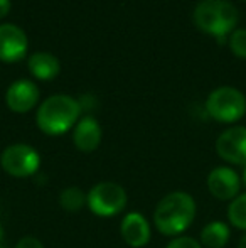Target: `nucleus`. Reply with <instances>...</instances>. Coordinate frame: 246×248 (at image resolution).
<instances>
[{
	"label": "nucleus",
	"instance_id": "obj_22",
	"mask_svg": "<svg viewBox=\"0 0 246 248\" xmlns=\"http://www.w3.org/2000/svg\"><path fill=\"white\" fill-rule=\"evenodd\" d=\"M241 184H245V187H246V167L243 169V174H241Z\"/></svg>",
	"mask_w": 246,
	"mask_h": 248
},
{
	"label": "nucleus",
	"instance_id": "obj_10",
	"mask_svg": "<svg viewBox=\"0 0 246 248\" xmlns=\"http://www.w3.org/2000/svg\"><path fill=\"white\" fill-rule=\"evenodd\" d=\"M5 101L7 107L15 113H27L39 101V88L29 79H19L9 86Z\"/></svg>",
	"mask_w": 246,
	"mask_h": 248
},
{
	"label": "nucleus",
	"instance_id": "obj_4",
	"mask_svg": "<svg viewBox=\"0 0 246 248\" xmlns=\"http://www.w3.org/2000/svg\"><path fill=\"white\" fill-rule=\"evenodd\" d=\"M206 110L211 118L223 124H233L246 113V96L238 88L221 86L211 92L206 101Z\"/></svg>",
	"mask_w": 246,
	"mask_h": 248
},
{
	"label": "nucleus",
	"instance_id": "obj_9",
	"mask_svg": "<svg viewBox=\"0 0 246 248\" xmlns=\"http://www.w3.org/2000/svg\"><path fill=\"white\" fill-rule=\"evenodd\" d=\"M27 46H29V41L20 27L14 26V24L0 26V61H19L26 56Z\"/></svg>",
	"mask_w": 246,
	"mask_h": 248
},
{
	"label": "nucleus",
	"instance_id": "obj_17",
	"mask_svg": "<svg viewBox=\"0 0 246 248\" xmlns=\"http://www.w3.org/2000/svg\"><path fill=\"white\" fill-rule=\"evenodd\" d=\"M230 47L238 58H246V29H236L231 34Z\"/></svg>",
	"mask_w": 246,
	"mask_h": 248
},
{
	"label": "nucleus",
	"instance_id": "obj_12",
	"mask_svg": "<svg viewBox=\"0 0 246 248\" xmlns=\"http://www.w3.org/2000/svg\"><path fill=\"white\" fill-rule=\"evenodd\" d=\"M72 142L81 152H93L101 142V127L93 117H83L72 132Z\"/></svg>",
	"mask_w": 246,
	"mask_h": 248
},
{
	"label": "nucleus",
	"instance_id": "obj_1",
	"mask_svg": "<svg viewBox=\"0 0 246 248\" xmlns=\"http://www.w3.org/2000/svg\"><path fill=\"white\" fill-rule=\"evenodd\" d=\"M196 218V201L184 191H174L157 202L154 211L155 228L165 236H179Z\"/></svg>",
	"mask_w": 246,
	"mask_h": 248
},
{
	"label": "nucleus",
	"instance_id": "obj_11",
	"mask_svg": "<svg viewBox=\"0 0 246 248\" xmlns=\"http://www.w3.org/2000/svg\"><path fill=\"white\" fill-rule=\"evenodd\" d=\"M120 232H122L123 242L131 248H142L150 242V225L147 218L140 213L125 215L120 225Z\"/></svg>",
	"mask_w": 246,
	"mask_h": 248
},
{
	"label": "nucleus",
	"instance_id": "obj_18",
	"mask_svg": "<svg viewBox=\"0 0 246 248\" xmlns=\"http://www.w3.org/2000/svg\"><path fill=\"white\" fill-rule=\"evenodd\" d=\"M165 248H203L201 242L190 238V236H175Z\"/></svg>",
	"mask_w": 246,
	"mask_h": 248
},
{
	"label": "nucleus",
	"instance_id": "obj_2",
	"mask_svg": "<svg viewBox=\"0 0 246 248\" xmlns=\"http://www.w3.org/2000/svg\"><path fill=\"white\" fill-rule=\"evenodd\" d=\"M81 105L68 95H54L43 101L36 115L39 130L46 135H62L79 122Z\"/></svg>",
	"mask_w": 246,
	"mask_h": 248
},
{
	"label": "nucleus",
	"instance_id": "obj_7",
	"mask_svg": "<svg viewBox=\"0 0 246 248\" xmlns=\"http://www.w3.org/2000/svg\"><path fill=\"white\" fill-rule=\"evenodd\" d=\"M216 152L223 160L246 167V127H231L216 140Z\"/></svg>",
	"mask_w": 246,
	"mask_h": 248
},
{
	"label": "nucleus",
	"instance_id": "obj_13",
	"mask_svg": "<svg viewBox=\"0 0 246 248\" xmlns=\"http://www.w3.org/2000/svg\"><path fill=\"white\" fill-rule=\"evenodd\" d=\"M29 71L36 78L49 81L59 75V59L51 52H34L29 58Z\"/></svg>",
	"mask_w": 246,
	"mask_h": 248
},
{
	"label": "nucleus",
	"instance_id": "obj_19",
	"mask_svg": "<svg viewBox=\"0 0 246 248\" xmlns=\"http://www.w3.org/2000/svg\"><path fill=\"white\" fill-rule=\"evenodd\" d=\"M15 248H44L43 243L36 238V236H24L19 240Z\"/></svg>",
	"mask_w": 246,
	"mask_h": 248
},
{
	"label": "nucleus",
	"instance_id": "obj_20",
	"mask_svg": "<svg viewBox=\"0 0 246 248\" xmlns=\"http://www.w3.org/2000/svg\"><path fill=\"white\" fill-rule=\"evenodd\" d=\"M10 10V0H0V19L5 17Z\"/></svg>",
	"mask_w": 246,
	"mask_h": 248
},
{
	"label": "nucleus",
	"instance_id": "obj_21",
	"mask_svg": "<svg viewBox=\"0 0 246 248\" xmlns=\"http://www.w3.org/2000/svg\"><path fill=\"white\" fill-rule=\"evenodd\" d=\"M238 248H246V233L240 238V243H238Z\"/></svg>",
	"mask_w": 246,
	"mask_h": 248
},
{
	"label": "nucleus",
	"instance_id": "obj_6",
	"mask_svg": "<svg viewBox=\"0 0 246 248\" xmlns=\"http://www.w3.org/2000/svg\"><path fill=\"white\" fill-rule=\"evenodd\" d=\"M0 166L12 177H29L37 172L41 166V155L27 144L9 145L0 155Z\"/></svg>",
	"mask_w": 246,
	"mask_h": 248
},
{
	"label": "nucleus",
	"instance_id": "obj_8",
	"mask_svg": "<svg viewBox=\"0 0 246 248\" xmlns=\"http://www.w3.org/2000/svg\"><path fill=\"white\" fill-rule=\"evenodd\" d=\"M207 189L216 199L233 201L240 194L241 177L231 167H216L207 176Z\"/></svg>",
	"mask_w": 246,
	"mask_h": 248
},
{
	"label": "nucleus",
	"instance_id": "obj_5",
	"mask_svg": "<svg viewBox=\"0 0 246 248\" xmlns=\"http://www.w3.org/2000/svg\"><path fill=\"white\" fill-rule=\"evenodd\" d=\"M127 191L123 189V186L112 183V181L98 183L86 194L88 208L91 209V213L101 216V218H108V216L122 213L127 206Z\"/></svg>",
	"mask_w": 246,
	"mask_h": 248
},
{
	"label": "nucleus",
	"instance_id": "obj_23",
	"mask_svg": "<svg viewBox=\"0 0 246 248\" xmlns=\"http://www.w3.org/2000/svg\"><path fill=\"white\" fill-rule=\"evenodd\" d=\"M3 238V230H2V226H0V240Z\"/></svg>",
	"mask_w": 246,
	"mask_h": 248
},
{
	"label": "nucleus",
	"instance_id": "obj_14",
	"mask_svg": "<svg viewBox=\"0 0 246 248\" xmlns=\"http://www.w3.org/2000/svg\"><path fill=\"white\" fill-rule=\"evenodd\" d=\"M230 242V226L223 221H211L201 232V245L206 248H223Z\"/></svg>",
	"mask_w": 246,
	"mask_h": 248
},
{
	"label": "nucleus",
	"instance_id": "obj_15",
	"mask_svg": "<svg viewBox=\"0 0 246 248\" xmlns=\"http://www.w3.org/2000/svg\"><path fill=\"white\" fill-rule=\"evenodd\" d=\"M59 204L64 211L76 213L86 204V194L81 187L78 186H69L64 187L59 194Z\"/></svg>",
	"mask_w": 246,
	"mask_h": 248
},
{
	"label": "nucleus",
	"instance_id": "obj_16",
	"mask_svg": "<svg viewBox=\"0 0 246 248\" xmlns=\"http://www.w3.org/2000/svg\"><path fill=\"white\" fill-rule=\"evenodd\" d=\"M228 219L234 228L246 232V193L238 194L228 206Z\"/></svg>",
	"mask_w": 246,
	"mask_h": 248
},
{
	"label": "nucleus",
	"instance_id": "obj_3",
	"mask_svg": "<svg viewBox=\"0 0 246 248\" xmlns=\"http://www.w3.org/2000/svg\"><path fill=\"white\" fill-rule=\"evenodd\" d=\"M194 22L203 32L223 39L238 24V10L228 0H203L194 10Z\"/></svg>",
	"mask_w": 246,
	"mask_h": 248
}]
</instances>
